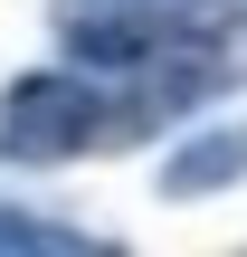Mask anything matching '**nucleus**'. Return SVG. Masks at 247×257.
Wrapping results in <instances>:
<instances>
[{
    "mask_svg": "<svg viewBox=\"0 0 247 257\" xmlns=\"http://www.w3.org/2000/svg\"><path fill=\"white\" fill-rule=\"evenodd\" d=\"M238 172H247V124H209V134H190L162 162V191L171 200H200V191H228Z\"/></svg>",
    "mask_w": 247,
    "mask_h": 257,
    "instance_id": "nucleus-2",
    "label": "nucleus"
},
{
    "mask_svg": "<svg viewBox=\"0 0 247 257\" xmlns=\"http://www.w3.org/2000/svg\"><path fill=\"white\" fill-rule=\"evenodd\" d=\"M0 257H124V248L86 238V229H67V219H29V210H0Z\"/></svg>",
    "mask_w": 247,
    "mask_h": 257,
    "instance_id": "nucleus-3",
    "label": "nucleus"
},
{
    "mask_svg": "<svg viewBox=\"0 0 247 257\" xmlns=\"http://www.w3.org/2000/svg\"><path fill=\"white\" fill-rule=\"evenodd\" d=\"M57 38L105 76H247V0H76L57 10Z\"/></svg>",
    "mask_w": 247,
    "mask_h": 257,
    "instance_id": "nucleus-1",
    "label": "nucleus"
}]
</instances>
